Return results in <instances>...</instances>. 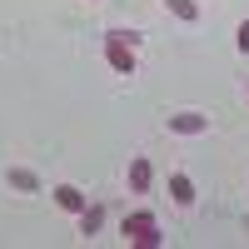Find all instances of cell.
Wrapping results in <instances>:
<instances>
[{"label":"cell","mask_w":249,"mask_h":249,"mask_svg":"<svg viewBox=\"0 0 249 249\" xmlns=\"http://www.w3.org/2000/svg\"><path fill=\"white\" fill-rule=\"evenodd\" d=\"M120 234L130 239V244H144V249H155V244H164V234H160V219H155L150 210H140V214H124V224H120Z\"/></svg>","instance_id":"1"},{"label":"cell","mask_w":249,"mask_h":249,"mask_svg":"<svg viewBox=\"0 0 249 249\" xmlns=\"http://www.w3.org/2000/svg\"><path fill=\"white\" fill-rule=\"evenodd\" d=\"M105 60H110V70H115V75H135V50L124 45L115 30H105Z\"/></svg>","instance_id":"2"},{"label":"cell","mask_w":249,"mask_h":249,"mask_svg":"<svg viewBox=\"0 0 249 249\" xmlns=\"http://www.w3.org/2000/svg\"><path fill=\"white\" fill-rule=\"evenodd\" d=\"M170 130H175V135H204V130H210V115L179 110V115H170Z\"/></svg>","instance_id":"3"},{"label":"cell","mask_w":249,"mask_h":249,"mask_svg":"<svg viewBox=\"0 0 249 249\" xmlns=\"http://www.w3.org/2000/svg\"><path fill=\"white\" fill-rule=\"evenodd\" d=\"M150 184H155V164L144 160V155H135L130 160V190L135 195H150Z\"/></svg>","instance_id":"4"},{"label":"cell","mask_w":249,"mask_h":249,"mask_svg":"<svg viewBox=\"0 0 249 249\" xmlns=\"http://www.w3.org/2000/svg\"><path fill=\"white\" fill-rule=\"evenodd\" d=\"M50 195H55V204H60V210H65V214H80V210H85V204H90L85 195L75 190V184H55Z\"/></svg>","instance_id":"5"},{"label":"cell","mask_w":249,"mask_h":249,"mask_svg":"<svg viewBox=\"0 0 249 249\" xmlns=\"http://www.w3.org/2000/svg\"><path fill=\"white\" fill-rule=\"evenodd\" d=\"M170 199L179 204V210H190L195 204V179L190 175H170Z\"/></svg>","instance_id":"6"},{"label":"cell","mask_w":249,"mask_h":249,"mask_svg":"<svg viewBox=\"0 0 249 249\" xmlns=\"http://www.w3.org/2000/svg\"><path fill=\"white\" fill-rule=\"evenodd\" d=\"M100 224H105V210H100V204H85V210H80V234H100Z\"/></svg>","instance_id":"7"},{"label":"cell","mask_w":249,"mask_h":249,"mask_svg":"<svg viewBox=\"0 0 249 249\" xmlns=\"http://www.w3.org/2000/svg\"><path fill=\"white\" fill-rule=\"evenodd\" d=\"M164 5H170V15H179V20H190V25L199 20V5H195V0H164Z\"/></svg>","instance_id":"8"},{"label":"cell","mask_w":249,"mask_h":249,"mask_svg":"<svg viewBox=\"0 0 249 249\" xmlns=\"http://www.w3.org/2000/svg\"><path fill=\"white\" fill-rule=\"evenodd\" d=\"M10 184L15 190H40V175L35 170H10Z\"/></svg>","instance_id":"9"},{"label":"cell","mask_w":249,"mask_h":249,"mask_svg":"<svg viewBox=\"0 0 249 249\" xmlns=\"http://www.w3.org/2000/svg\"><path fill=\"white\" fill-rule=\"evenodd\" d=\"M234 45H239V50H244V55H249V20H244V25H239V30H234Z\"/></svg>","instance_id":"10"}]
</instances>
